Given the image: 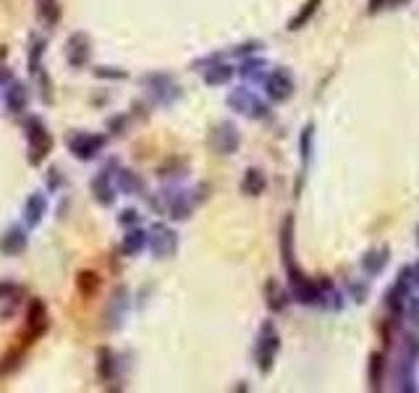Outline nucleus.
Listing matches in <instances>:
<instances>
[{"instance_id":"f257e3e1","label":"nucleus","mask_w":419,"mask_h":393,"mask_svg":"<svg viewBox=\"0 0 419 393\" xmlns=\"http://www.w3.org/2000/svg\"><path fill=\"white\" fill-rule=\"evenodd\" d=\"M24 134H26V144H29V163H32V165H39L45 157L50 155L52 134L48 131V126L34 116H29L24 121Z\"/></svg>"},{"instance_id":"f03ea898","label":"nucleus","mask_w":419,"mask_h":393,"mask_svg":"<svg viewBox=\"0 0 419 393\" xmlns=\"http://www.w3.org/2000/svg\"><path fill=\"white\" fill-rule=\"evenodd\" d=\"M142 84H144V90H147V94L152 97V103H157V105H170L178 94H181L178 84H176L168 74H150V77L142 79Z\"/></svg>"},{"instance_id":"7ed1b4c3","label":"nucleus","mask_w":419,"mask_h":393,"mask_svg":"<svg viewBox=\"0 0 419 393\" xmlns=\"http://www.w3.org/2000/svg\"><path fill=\"white\" fill-rule=\"evenodd\" d=\"M105 137L103 134H87V131H76L68 137V150L76 160H94L103 152Z\"/></svg>"},{"instance_id":"20e7f679","label":"nucleus","mask_w":419,"mask_h":393,"mask_svg":"<svg viewBox=\"0 0 419 393\" xmlns=\"http://www.w3.org/2000/svg\"><path fill=\"white\" fill-rule=\"evenodd\" d=\"M278 346H280V339H278V333H275L273 323H265L260 336H257V349H254V356H257V362H260L262 372H267V370L273 367Z\"/></svg>"},{"instance_id":"39448f33","label":"nucleus","mask_w":419,"mask_h":393,"mask_svg":"<svg viewBox=\"0 0 419 393\" xmlns=\"http://www.w3.org/2000/svg\"><path fill=\"white\" fill-rule=\"evenodd\" d=\"M147 247H150V252L155 254V257H170L173 252H176V247H178V239H176V234L170 231L168 225H163V223H155L150 231H147Z\"/></svg>"},{"instance_id":"423d86ee","label":"nucleus","mask_w":419,"mask_h":393,"mask_svg":"<svg viewBox=\"0 0 419 393\" xmlns=\"http://www.w3.org/2000/svg\"><path fill=\"white\" fill-rule=\"evenodd\" d=\"M118 168L116 160H110L108 163V168H103L94 179H92V196L100 202V205H105V208H110L113 202H116V183H113V170Z\"/></svg>"},{"instance_id":"0eeeda50","label":"nucleus","mask_w":419,"mask_h":393,"mask_svg":"<svg viewBox=\"0 0 419 393\" xmlns=\"http://www.w3.org/2000/svg\"><path fill=\"white\" fill-rule=\"evenodd\" d=\"M92 58V42L84 32H74L65 42V61L71 68H84Z\"/></svg>"},{"instance_id":"6e6552de","label":"nucleus","mask_w":419,"mask_h":393,"mask_svg":"<svg viewBox=\"0 0 419 393\" xmlns=\"http://www.w3.org/2000/svg\"><path fill=\"white\" fill-rule=\"evenodd\" d=\"M50 325V320H48V307H45V301L34 299L29 304V312H26V343H32V341H37L45 330Z\"/></svg>"},{"instance_id":"1a4fd4ad","label":"nucleus","mask_w":419,"mask_h":393,"mask_svg":"<svg viewBox=\"0 0 419 393\" xmlns=\"http://www.w3.org/2000/svg\"><path fill=\"white\" fill-rule=\"evenodd\" d=\"M228 103L234 105L236 110H241V113H249L252 118H265L267 116V108L252 94L249 90H236L231 92V97H228Z\"/></svg>"},{"instance_id":"9d476101","label":"nucleus","mask_w":419,"mask_h":393,"mask_svg":"<svg viewBox=\"0 0 419 393\" xmlns=\"http://www.w3.org/2000/svg\"><path fill=\"white\" fill-rule=\"evenodd\" d=\"M265 84H267V94L273 100H278V103H283V100H288L294 94V79H291L286 68H278L275 74H270Z\"/></svg>"},{"instance_id":"9b49d317","label":"nucleus","mask_w":419,"mask_h":393,"mask_svg":"<svg viewBox=\"0 0 419 393\" xmlns=\"http://www.w3.org/2000/svg\"><path fill=\"white\" fill-rule=\"evenodd\" d=\"M29 244V236L21 225H11L6 234L0 236V252L3 254H8V257H16V254H21Z\"/></svg>"},{"instance_id":"f8f14e48","label":"nucleus","mask_w":419,"mask_h":393,"mask_svg":"<svg viewBox=\"0 0 419 393\" xmlns=\"http://www.w3.org/2000/svg\"><path fill=\"white\" fill-rule=\"evenodd\" d=\"M45 212H48V196L42 194V192H34V194L26 196L24 202V223L29 228H37L42 218H45Z\"/></svg>"},{"instance_id":"ddd939ff","label":"nucleus","mask_w":419,"mask_h":393,"mask_svg":"<svg viewBox=\"0 0 419 393\" xmlns=\"http://www.w3.org/2000/svg\"><path fill=\"white\" fill-rule=\"evenodd\" d=\"M126 307H129V291L123 286H118L110 296V304H108V312H105V320H108V328H118L123 314H126Z\"/></svg>"},{"instance_id":"4468645a","label":"nucleus","mask_w":419,"mask_h":393,"mask_svg":"<svg viewBox=\"0 0 419 393\" xmlns=\"http://www.w3.org/2000/svg\"><path fill=\"white\" fill-rule=\"evenodd\" d=\"M6 108L11 110L13 116H21L26 108H29V90H26L21 81H16V79L6 87Z\"/></svg>"},{"instance_id":"2eb2a0df","label":"nucleus","mask_w":419,"mask_h":393,"mask_svg":"<svg viewBox=\"0 0 419 393\" xmlns=\"http://www.w3.org/2000/svg\"><path fill=\"white\" fill-rule=\"evenodd\" d=\"M212 144H215L218 152L228 155V152H234L236 147H238V134L234 131L231 123H223V126H218V129L212 131Z\"/></svg>"},{"instance_id":"dca6fc26","label":"nucleus","mask_w":419,"mask_h":393,"mask_svg":"<svg viewBox=\"0 0 419 393\" xmlns=\"http://www.w3.org/2000/svg\"><path fill=\"white\" fill-rule=\"evenodd\" d=\"M116 370H118V362H116V354L110 349H100L97 352V375L103 383H110L116 380Z\"/></svg>"},{"instance_id":"f3484780","label":"nucleus","mask_w":419,"mask_h":393,"mask_svg":"<svg viewBox=\"0 0 419 393\" xmlns=\"http://www.w3.org/2000/svg\"><path fill=\"white\" fill-rule=\"evenodd\" d=\"M116 186L121 192H126V194H142L144 192L142 179H139L134 170H126V168H121L116 173Z\"/></svg>"},{"instance_id":"a211bd4d","label":"nucleus","mask_w":419,"mask_h":393,"mask_svg":"<svg viewBox=\"0 0 419 393\" xmlns=\"http://www.w3.org/2000/svg\"><path fill=\"white\" fill-rule=\"evenodd\" d=\"M280 247H283V262L286 268L291 270L294 268V218L288 215L286 223H283V231H280Z\"/></svg>"},{"instance_id":"6ab92c4d","label":"nucleus","mask_w":419,"mask_h":393,"mask_svg":"<svg viewBox=\"0 0 419 393\" xmlns=\"http://www.w3.org/2000/svg\"><path fill=\"white\" fill-rule=\"evenodd\" d=\"M265 186H267V181H265V176H262V170L257 168H249L247 176H244V181H241V192L249 196H257L265 192Z\"/></svg>"},{"instance_id":"aec40b11","label":"nucleus","mask_w":419,"mask_h":393,"mask_svg":"<svg viewBox=\"0 0 419 393\" xmlns=\"http://www.w3.org/2000/svg\"><path fill=\"white\" fill-rule=\"evenodd\" d=\"M144 247H147V234L139 231V228H134V231H129V234L123 236V254L134 257V254H139Z\"/></svg>"},{"instance_id":"412c9836","label":"nucleus","mask_w":419,"mask_h":393,"mask_svg":"<svg viewBox=\"0 0 419 393\" xmlns=\"http://www.w3.org/2000/svg\"><path fill=\"white\" fill-rule=\"evenodd\" d=\"M385 262H388V249H375V252H369L367 257H362V268H365L369 275H378L382 268H385Z\"/></svg>"},{"instance_id":"4be33fe9","label":"nucleus","mask_w":419,"mask_h":393,"mask_svg":"<svg viewBox=\"0 0 419 393\" xmlns=\"http://www.w3.org/2000/svg\"><path fill=\"white\" fill-rule=\"evenodd\" d=\"M45 39L42 37H32V45H29V71L37 77L39 68H42V55H45Z\"/></svg>"},{"instance_id":"5701e85b","label":"nucleus","mask_w":419,"mask_h":393,"mask_svg":"<svg viewBox=\"0 0 419 393\" xmlns=\"http://www.w3.org/2000/svg\"><path fill=\"white\" fill-rule=\"evenodd\" d=\"M320 3H323V0H307V3H304V8H301V11L296 13L294 19H291V24H288V29H291V32H296V29H301V26L307 24V21H309V19H312V16H314V11L320 8Z\"/></svg>"},{"instance_id":"b1692460","label":"nucleus","mask_w":419,"mask_h":393,"mask_svg":"<svg viewBox=\"0 0 419 393\" xmlns=\"http://www.w3.org/2000/svg\"><path fill=\"white\" fill-rule=\"evenodd\" d=\"M382 367H385V356L382 354H372L369 356V385L378 391L380 383H382Z\"/></svg>"},{"instance_id":"393cba45","label":"nucleus","mask_w":419,"mask_h":393,"mask_svg":"<svg viewBox=\"0 0 419 393\" xmlns=\"http://www.w3.org/2000/svg\"><path fill=\"white\" fill-rule=\"evenodd\" d=\"M39 19L45 21V24H55L58 21V16H61V6H58V0H39Z\"/></svg>"},{"instance_id":"a878e982","label":"nucleus","mask_w":419,"mask_h":393,"mask_svg":"<svg viewBox=\"0 0 419 393\" xmlns=\"http://www.w3.org/2000/svg\"><path fill=\"white\" fill-rule=\"evenodd\" d=\"M267 304H270V310H273V312H283V310H286V304H288L286 294L275 286L273 281L267 283Z\"/></svg>"},{"instance_id":"bb28decb","label":"nucleus","mask_w":419,"mask_h":393,"mask_svg":"<svg viewBox=\"0 0 419 393\" xmlns=\"http://www.w3.org/2000/svg\"><path fill=\"white\" fill-rule=\"evenodd\" d=\"M231 77H234V68H231V66H212L207 74H205V81H207V84H225Z\"/></svg>"},{"instance_id":"cd10ccee","label":"nucleus","mask_w":419,"mask_h":393,"mask_svg":"<svg viewBox=\"0 0 419 393\" xmlns=\"http://www.w3.org/2000/svg\"><path fill=\"white\" fill-rule=\"evenodd\" d=\"M76 283H79V291H81L84 296H92V294L100 288V278L94 273H79Z\"/></svg>"},{"instance_id":"c85d7f7f","label":"nucleus","mask_w":419,"mask_h":393,"mask_svg":"<svg viewBox=\"0 0 419 393\" xmlns=\"http://www.w3.org/2000/svg\"><path fill=\"white\" fill-rule=\"evenodd\" d=\"M241 77L262 81V79H265V63H262V61H247V63L241 66Z\"/></svg>"},{"instance_id":"c756f323","label":"nucleus","mask_w":419,"mask_h":393,"mask_svg":"<svg viewBox=\"0 0 419 393\" xmlns=\"http://www.w3.org/2000/svg\"><path fill=\"white\" fill-rule=\"evenodd\" d=\"M16 294H21V286H16V283H8V281H0V301L13 299Z\"/></svg>"},{"instance_id":"7c9ffc66","label":"nucleus","mask_w":419,"mask_h":393,"mask_svg":"<svg viewBox=\"0 0 419 393\" xmlns=\"http://www.w3.org/2000/svg\"><path fill=\"white\" fill-rule=\"evenodd\" d=\"M94 77L97 79H126V71L121 68H94Z\"/></svg>"},{"instance_id":"2f4dec72","label":"nucleus","mask_w":419,"mask_h":393,"mask_svg":"<svg viewBox=\"0 0 419 393\" xmlns=\"http://www.w3.org/2000/svg\"><path fill=\"white\" fill-rule=\"evenodd\" d=\"M312 126H307L304 129V134H301V155H304V160L309 157V150H312Z\"/></svg>"},{"instance_id":"473e14b6","label":"nucleus","mask_w":419,"mask_h":393,"mask_svg":"<svg viewBox=\"0 0 419 393\" xmlns=\"http://www.w3.org/2000/svg\"><path fill=\"white\" fill-rule=\"evenodd\" d=\"M19 362H21V352H13L6 356V365H0V372H11L13 367H19Z\"/></svg>"},{"instance_id":"72a5a7b5","label":"nucleus","mask_w":419,"mask_h":393,"mask_svg":"<svg viewBox=\"0 0 419 393\" xmlns=\"http://www.w3.org/2000/svg\"><path fill=\"white\" fill-rule=\"evenodd\" d=\"M118 221H121V225H131V223L139 221V215H136V210H123Z\"/></svg>"},{"instance_id":"f704fd0d","label":"nucleus","mask_w":419,"mask_h":393,"mask_svg":"<svg viewBox=\"0 0 419 393\" xmlns=\"http://www.w3.org/2000/svg\"><path fill=\"white\" fill-rule=\"evenodd\" d=\"M123 123H126V116H116V118H110V121H108V129L113 131V134H121Z\"/></svg>"},{"instance_id":"c9c22d12","label":"nucleus","mask_w":419,"mask_h":393,"mask_svg":"<svg viewBox=\"0 0 419 393\" xmlns=\"http://www.w3.org/2000/svg\"><path fill=\"white\" fill-rule=\"evenodd\" d=\"M11 81H13V74H11V71H8V68H0V87L6 90V87H8Z\"/></svg>"},{"instance_id":"e433bc0d","label":"nucleus","mask_w":419,"mask_h":393,"mask_svg":"<svg viewBox=\"0 0 419 393\" xmlns=\"http://www.w3.org/2000/svg\"><path fill=\"white\" fill-rule=\"evenodd\" d=\"M48 179H50V189H58V186H61V176H58V168H50Z\"/></svg>"},{"instance_id":"4c0bfd02","label":"nucleus","mask_w":419,"mask_h":393,"mask_svg":"<svg viewBox=\"0 0 419 393\" xmlns=\"http://www.w3.org/2000/svg\"><path fill=\"white\" fill-rule=\"evenodd\" d=\"M409 314L414 317V323L419 325V299H411V304H409Z\"/></svg>"},{"instance_id":"58836bf2","label":"nucleus","mask_w":419,"mask_h":393,"mask_svg":"<svg viewBox=\"0 0 419 393\" xmlns=\"http://www.w3.org/2000/svg\"><path fill=\"white\" fill-rule=\"evenodd\" d=\"M382 3H385V0H369V11L375 13L380 8V6H382Z\"/></svg>"}]
</instances>
